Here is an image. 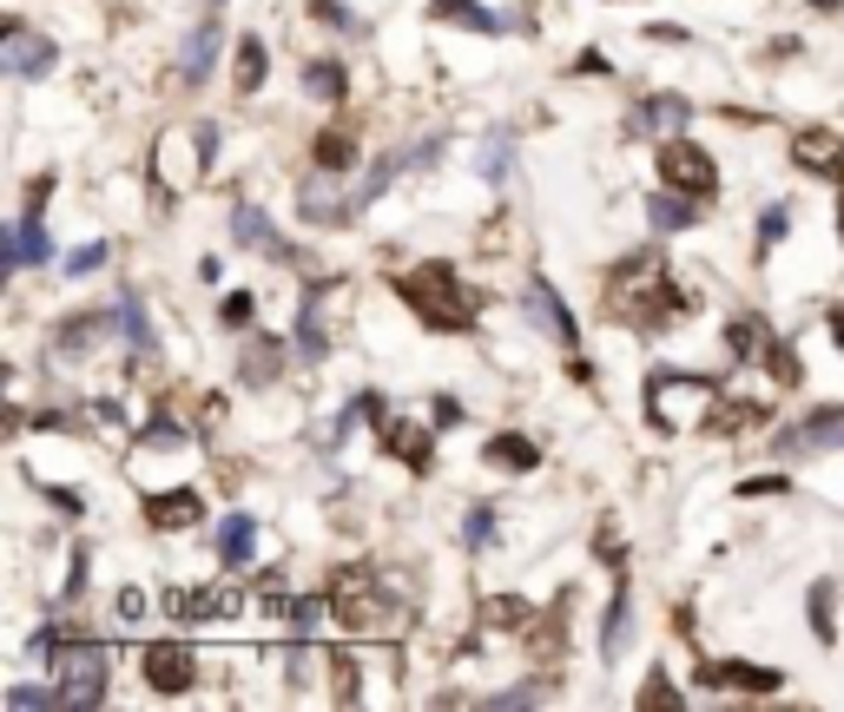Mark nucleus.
<instances>
[{"instance_id": "obj_1", "label": "nucleus", "mask_w": 844, "mask_h": 712, "mask_svg": "<svg viewBox=\"0 0 844 712\" xmlns=\"http://www.w3.org/2000/svg\"><path fill=\"white\" fill-rule=\"evenodd\" d=\"M396 291H403L409 310H416L423 324H436V330H469V324H475V310H469V297H462V284H456L449 264H423V271L396 277Z\"/></svg>"}, {"instance_id": "obj_2", "label": "nucleus", "mask_w": 844, "mask_h": 712, "mask_svg": "<svg viewBox=\"0 0 844 712\" xmlns=\"http://www.w3.org/2000/svg\"><path fill=\"white\" fill-rule=\"evenodd\" d=\"M53 673H59L66 706H99L106 700V673H112V647H99V640H59L53 647Z\"/></svg>"}, {"instance_id": "obj_3", "label": "nucleus", "mask_w": 844, "mask_h": 712, "mask_svg": "<svg viewBox=\"0 0 844 712\" xmlns=\"http://www.w3.org/2000/svg\"><path fill=\"white\" fill-rule=\"evenodd\" d=\"M713 383L706 376H654L647 383V409H654V423L660 429H687V423H700L706 409H713Z\"/></svg>"}, {"instance_id": "obj_4", "label": "nucleus", "mask_w": 844, "mask_h": 712, "mask_svg": "<svg viewBox=\"0 0 844 712\" xmlns=\"http://www.w3.org/2000/svg\"><path fill=\"white\" fill-rule=\"evenodd\" d=\"M825 449H844V409L838 403H819V409H805L799 423H786V429L772 436V456H779V462L825 456Z\"/></svg>"}, {"instance_id": "obj_5", "label": "nucleus", "mask_w": 844, "mask_h": 712, "mask_svg": "<svg viewBox=\"0 0 844 712\" xmlns=\"http://www.w3.org/2000/svg\"><path fill=\"white\" fill-rule=\"evenodd\" d=\"M660 178H667L673 191H687V198H713V191H720V165H713L700 145H687V139H667V145H660Z\"/></svg>"}, {"instance_id": "obj_6", "label": "nucleus", "mask_w": 844, "mask_h": 712, "mask_svg": "<svg viewBox=\"0 0 844 712\" xmlns=\"http://www.w3.org/2000/svg\"><path fill=\"white\" fill-rule=\"evenodd\" d=\"M337 614H343L350 634H396V607L376 601L370 574H343V581H337Z\"/></svg>"}, {"instance_id": "obj_7", "label": "nucleus", "mask_w": 844, "mask_h": 712, "mask_svg": "<svg viewBox=\"0 0 844 712\" xmlns=\"http://www.w3.org/2000/svg\"><path fill=\"white\" fill-rule=\"evenodd\" d=\"M158 607H165L172 621L211 627V621H231V614L244 607V594H238V588H165V594H158Z\"/></svg>"}, {"instance_id": "obj_8", "label": "nucleus", "mask_w": 844, "mask_h": 712, "mask_svg": "<svg viewBox=\"0 0 844 712\" xmlns=\"http://www.w3.org/2000/svg\"><path fill=\"white\" fill-rule=\"evenodd\" d=\"M53 59H59V46H53L46 33H26L20 20H7V46H0V66H7L13 79H40V73H53Z\"/></svg>"}, {"instance_id": "obj_9", "label": "nucleus", "mask_w": 844, "mask_h": 712, "mask_svg": "<svg viewBox=\"0 0 844 712\" xmlns=\"http://www.w3.org/2000/svg\"><path fill=\"white\" fill-rule=\"evenodd\" d=\"M522 304H528V317H535L555 343H568V350L581 343V324L568 317V304H561V291H555L548 277H528V297H522Z\"/></svg>"}, {"instance_id": "obj_10", "label": "nucleus", "mask_w": 844, "mask_h": 712, "mask_svg": "<svg viewBox=\"0 0 844 712\" xmlns=\"http://www.w3.org/2000/svg\"><path fill=\"white\" fill-rule=\"evenodd\" d=\"M191 680H198V667H191L185 647H172V640L145 647V687H152V693H185Z\"/></svg>"}, {"instance_id": "obj_11", "label": "nucleus", "mask_w": 844, "mask_h": 712, "mask_svg": "<svg viewBox=\"0 0 844 712\" xmlns=\"http://www.w3.org/2000/svg\"><path fill=\"white\" fill-rule=\"evenodd\" d=\"M106 330H119L106 304H99V310H79V317H66V324L53 330V357H86V350H92Z\"/></svg>"}, {"instance_id": "obj_12", "label": "nucleus", "mask_w": 844, "mask_h": 712, "mask_svg": "<svg viewBox=\"0 0 844 712\" xmlns=\"http://www.w3.org/2000/svg\"><path fill=\"white\" fill-rule=\"evenodd\" d=\"M700 680H706V687H726V693H779V687H786V673L753 667V660H720V667H706Z\"/></svg>"}, {"instance_id": "obj_13", "label": "nucleus", "mask_w": 844, "mask_h": 712, "mask_svg": "<svg viewBox=\"0 0 844 712\" xmlns=\"http://www.w3.org/2000/svg\"><path fill=\"white\" fill-rule=\"evenodd\" d=\"M231 231H238V238H244V244H251L257 258H271V264H284V258H291L284 231H277V224H271V218H264L257 205H238V211H231Z\"/></svg>"}, {"instance_id": "obj_14", "label": "nucleus", "mask_w": 844, "mask_h": 712, "mask_svg": "<svg viewBox=\"0 0 844 712\" xmlns=\"http://www.w3.org/2000/svg\"><path fill=\"white\" fill-rule=\"evenodd\" d=\"M792 158H799L805 172H838L844 165V139L838 132H825V125H805V132H792Z\"/></svg>"}, {"instance_id": "obj_15", "label": "nucleus", "mask_w": 844, "mask_h": 712, "mask_svg": "<svg viewBox=\"0 0 844 712\" xmlns=\"http://www.w3.org/2000/svg\"><path fill=\"white\" fill-rule=\"evenodd\" d=\"M687 119H693V112H687V99H673V92H654V99L634 112V132H660V139H680V132H687Z\"/></svg>"}, {"instance_id": "obj_16", "label": "nucleus", "mask_w": 844, "mask_h": 712, "mask_svg": "<svg viewBox=\"0 0 844 712\" xmlns=\"http://www.w3.org/2000/svg\"><path fill=\"white\" fill-rule=\"evenodd\" d=\"M482 462H489V469H502V475H522V469H535L541 456H535V442H528V436L502 429V436H489V442H482Z\"/></svg>"}, {"instance_id": "obj_17", "label": "nucleus", "mask_w": 844, "mask_h": 712, "mask_svg": "<svg viewBox=\"0 0 844 712\" xmlns=\"http://www.w3.org/2000/svg\"><path fill=\"white\" fill-rule=\"evenodd\" d=\"M198 515H205V502H198L191 489H172V495H152V502H145V522L165 528V535H172V528H191Z\"/></svg>"}, {"instance_id": "obj_18", "label": "nucleus", "mask_w": 844, "mask_h": 712, "mask_svg": "<svg viewBox=\"0 0 844 712\" xmlns=\"http://www.w3.org/2000/svg\"><path fill=\"white\" fill-rule=\"evenodd\" d=\"M238 376H244L251 390H271V383L284 376V343H277V337H257V343L244 350V363H238Z\"/></svg>"}, {"instance_id": "obj_19", "label": "nucleus", "mask_w": 844, "mask_h": 712, "mask_svg": "<svg viewBox=\"0 0 844 712\" xmlns=\"http://www.w3.org/2000/svg\"><path fill=\"white\" fill-rule=\"evenodd\" d=\"M383 442H390V456H403L409 469H429V462H436V442H429V429H416V423H383Z\"/></svg>"}, {"instance_id": "obj_20", "label": "nucleus", "mask_w": 844, "mask_h": 712, "mask_svg": "<svg viewBox=\"0 0 844 712\" xmlns=\"http://www.w3.org/2000/svg\"><path fill=\"white\" fill-rule=\"evenodd\" d=\"M218 40H224V33H218V13H211V20H205L191 40H185V53H178V73H185V79H205V73H211V59H218Z\"/></svg>"}, {"instance_id": "obj_21", "label": "nucleus", "mask_w": 844, "mask_h": 712, "mask_svg": "<svg viewBox=\"0 0 844 712\" xmlns=\"http://www.w3.org/2000/svg\"><path fill=\"white\" fill-rule=\"evenodd\" d=\"M403 165H416V145H409V152H390V158H376V172H370V178L357 185V198H350V211H363V205H376V198L390 191V178H396Z\"/></svg>"}, {"instance_id": "obj_22", "label": "nucleus", "mask_w": 844, "mask_h": 712, "mask_svg": "<svg viewBox=\"0 0 844 712\" xmlns=\"http://www.w3.org/2000/svg\"><path fill=\"white\" fill-rule=\"evenodd\" d=\"M647 218H654V231H687L700 218V205H687L680 191H654L647 198Z\"/></svg>"}, {"instance_id": "obj_23", "label": "nucleus", "mask_w": 844, "mask_h": 712, "mask_svg": "<svg viewBox=\"0 0 844 712\" xmlns=\"http://www.w3.org/2000/svg\"><path fill=\"white\" fill-rule=\"evenodd\" d=\"M112 324H119V337L132 343V350H152V324H145V304L125 291V297H112Z\"/></svg>"}, {"instance_id": "obj_24", "label": "nucleus", "mask_w": 844, "mask_h": 712, "mask_svg": "<svg viewBox=\"0 0 844 712\" xmlns=\"http://www.w3.org/2000/svg\"><path fill=\"white\" fill-rule=\"evenodd\" d=\"M251 535H257L251 515H224V522H218V555H224V568H244V561H251Z\"/></svg>"}, {"instance_id": "obj_25", "label": "nucleus", "mask_w": 844, "mask_h": 712, "mask_svg": "<svg viewBox=\"0 0 844 712\" xmlns=\"http://www.w3.org/2000/svg\"><path fill=\"white\" fill-rule=\"evenodd\" d=\"M53 258V244H46V231H40V211H26L20 224H13V264H46Z\"/></svg>"}, {"instance_id": "obj_26", "label": "nucleus", "mask_w": 844, "mask_h": 712, "mask_svg": "<svg viewBox=\"0 0 844 712\" xmlns=\"http://www.w3.org/2000/svg\"><path fill=\"white\" fill-rule=\"evenodd\" d=\"M297 350L317 363V357H330V337H324V324H317V284L304 291V310H297Z\"/></svg>"}, {"instance_id": "obj_27", "label": "nucleus", "mask_w": 844, "mask_h": 712, "mask_svg": "<svg viewBox=\"0 0 844 712\" xmlns=\"http://www.w3.org/2000/svg\"><path fill=\"white\" fill-rule=\"evenodd\" d=\"M726 343H733V357H746V363L772 350V337H766V324H759V317H733V324H726Z\"/></svg>"}, {"instance_id": "obj_28", "label": "nucleus", "mask_w": 844, "mask_h": 712, "mask_svg": "<svg viewBox=\"0 0 844 712\" xmlns=\"http://www.w3.org/2000/svg\"><path fill=\"white\" fill-rule=\"evenodd\" d=\"M343 86H350V79H343L337 59H310V66H304V92H310V99H343Z\"/></svg>"}, {"instance_id": "obj_29", "label": "nucleus", "mask_w": 844, "mask_h": 712, "mask_svg": "<svg viewBox=\"0 0 844 712\" xmlns=\"http://www.w3.org/2000/svg\"><path fill=\"white\" fill-rule=\"evenodd\" d=\"M482 621H489V627H502V634H515V627H528V621H535V607H528V601H515V594H495V601H482Z\"/></svg>"}, {"instance_id": "obj_30", "label": "nucleus", "mask_w": 844, "mask_h": 712, "mask_svg": "<svg viewBox=\"0 0 844 712\" xmlns=\"http://www.w3.org/2000/svg\"><path fill=\"white\" fill-rule=\"evenodd\" d=\"M627 614H634V594H627V588H614V607H607V634H601V654H607V660H621V647H627Z\"/></svg>"}, {"instance_id": "obj_31", "label": "nucleus", "mask_w": 844, "mask_h": 712, "mask_svg": "<svg viewBox=\"0 0 844 712\" xmlns=\"http://www.w3.org/2000/svg\"><path fill=\"white\" fill-rule=\"evenodd\" d=\"M436 20H462V26H475V33H502V20H495L489 7H475V0H436Z\"/></svg>"}, {"instance_id": "obj_32", "label": "nucleus", "mask_w": 844, "mask_h": 712, "mask_svg": "<svg viewBox=\"0 0 844 712\" xmlns=\"http://www.w3.org/2000/svg\"><path fill=\"white\" fill-rule=\"evenodd\" d=\"M264 66H271V59H264V40H238V92H244V99L264 86Z\"/></svg>"}, {"instance_id": "obj_33", "label": "nucleus", "mask_w": 844, "mask_h": 712, "mask_svg": "<svg viewBox=\"0 0 844 712\" xmlns=\"http://www.w3.org/2000/svg\"><path fill=\"white\" fill-rule=\"evenodd\" d=\"M310 158H317L324 172H343V165L357 158V145H350V132H317V139H310Z\"/></svg>"}, {"instance_id": "obj_34", "label": "nucleus", "mask_w": 844, "mask_h": 712, "mask_svg": "<svg viewBox=\"0 0 844 712\" xmlns=\"http://www.w3.org/2000/svg\"><path fill=\"white\" fill-rule=\"evenodd\" d=\"M766 357H772V376H779L786 390H799V383H805V363H799V350H792V343H772Z\"/></svg>"}, {"instance_id": "obj_35", "label": "nucleus", "mask_w": 844, "mask_h": 712, "mask_svg": "<svg viewBox=\"0 0 844 712\" xmlns=\"http://www.w3.org/2000/svg\"><path fill=\"white\" fill-rule=\"evenodd\" d=\"M462 541H469V548H489V541H495V508H489V502H482V508H469Z\"/></svg>"}, {"instance_id": "obj_36", "label": "nucleus", "mask_w": 844, "mask_h": 712, "mask_svg": "<svg viewBox=\"0 0 844 712\" xmlns=\"http://www.w3.org/2000/svg\"><path fill=\"white\" fill-rule=\"evenodd\" d=\"M7 706H66L59 687H7Z\"/></svg>"}, {"instance_id": "obj_37", "label": "nucleus", "mask_w": 844, "mask_h": 712, "mask_svg": "<svg viewBox=\"0 0 844 712\" xmlns=\"http://www.w3.org/2000/svg\"><path fill=\"white\" fill-rule=\"evenodd\" d=\"M812 627H819V640H832L838 627H832V581H819L812 588Z\"/></svg>"}, {"instance_id": "obj_38", "label": "nucleus", "mask_w": 844, "mask_h": 712, "mask_svg": "<svg viewBox=\"0 0 844 712\" xmlns=\"http://www.w3.org/2000/svg\"><path fill=\"white\" fill-rule=\"evenodd\" d=\"M508 165H515V145H508V139H489V152H482V172H489V178H508Z\"/></svg>"}, {"instance_id": "obj_39", "label": "nucleus", "mask_w": 844, "mask_h": 712, "mask_svg": "<svg viewBox=\"0 0 844 712\" xmlns=\"http://www.w3.org/2000/svg\"><path fill=\"white\" fill-rule=\"evenodd\" d=\"M106 251H112V244H99V238H92V244H79V251L66 258V271H73V277H86V271H99V264H106Z\"/></svg>"}, {"instance_id": "obj_40", "label": "nucleus", "mask_w": 844, "mask_h": 712, "mask_svg": "<svg viewBox=\"0 0 844 712\" xmlns=\"http://www.w3.org/2000/svg\"><path fill=\"white\" fill-rule=\"evenodd\" d=\"M251 317H257V297H251V291H231V297H224V324H231V330H244Z\"/></svg>"}, {"instance_id": "obj_41", "label": "nucleus", "mask_w": 844, "mask_h": 712, "mask_svg": "<svg viewBox=\"0 0 844 712\" xmlns=\"http://www.w3.org/2000/svg\"><path fill=\"white\" fill-rule=\"evenodd\" d=\"M779 238H786V205H772V211L759 218V258H766V251H772Z\"/></svg>"}, {"instance_id": "obj_42", "label": "nucleus", "mask_w": 844, "mask_h": 712, "mask_svg": "<svg viewBox=\"0 0 844 712\" xmlns=\"http://www.w3.org/2000/svg\"><path fill=\"white\" fill-rule=\"evenodd\" d=\"M145 442H152V449H178V442H185V429H178V423H165V416H152V423H145Z\"/></svg>"}, {"instance_id": "obj_43", "label": "nucleus", "mask_w": 844, "mask_h": 712, "mask_svg": "<svg viewBox=\"0 0 844 712\" xmlns=\"http://www.w3.org/2000/svg\"><path fill=\"white\" fill-rule=\"evenodd\" d=\"M541 700H548V687H535V680H528V687H508V693H495L489 706H541Z\"/></svg>"}, {"instance_id": "obj_44", "label": "nucleus", "mask_w": 844, "mask_h": 712, "mask_svg": "<svg viewBox=\"0 0 844 712\" xmlns=\"http://www.w3.org/2000/svg\"><path fill=\"white\" fill-rule=\"evenodd\" d=\"M786 489H792L786 475H753V482H739V495H746V502H759V495H786Z\"/></svg>"}, {"instance_id": "obj_45", "label": "nucleus", "mask_w": 844, "mask_h": 712, "mask_svg": "<svg viewBox=\"0 0 844 712\" xmlns=\"http://www.w3.org/2000/svg\"><path fill=\"white\" fill-rule=\"evenodd\" d=\"M310 13H324V20H330V26H357V13H343V7H337V0H310Z\"/></svg>"}, {"instance_id": "obj_46", "label": "nucleus", "mask_w": 844, "mask_h": 712, "mask_svg": "<svg viewBox=\"0 0 844 712\" xmlns=\"http://www.w3.org/2000/svg\"><path fill=\"white\" fill-rule=\"evenodd\" d=\"M46 502H53V508H59V515H66V522H73V515H79V495H73V489H46Z\"/></svg>"}, {"instance_id": "obj_47", "label": "nucleus", "mask_w": 844, "mask_h": 712, "mask_svg": "<svg viewBox=\"0 0 844 712\" xmlns=\"http://www.w3.org/2000/svg\"><path fill=\"white\" fill-rule=\"evenodd\" d=\"M647 40H660V46H680V40H687V26H667V20H660V26H647Z\"/></svg>"}, {"instance_id": "obj_48", "label": "nucleus", "mask_w": 844, "mask_h": 712, "mask_svg": "<svg viewBox=\"0 0 844 712\" xmlns=\"http://www.w3.org/2000/svg\"><path fill=\"white\" fill-rule=\"evenodd\" d=\"M429 409H436V423H462V403H456V396H436Z\"/></svg>"}, {"instance_id": "obj_49", "label": "nucleus", "mask_w": 844, "mask_h": 712, "mask_svg": "<svg viewBox=\"0 0 844 712\" xmlns=\"http://www.w3.org/2000/svg\"><path fill=\"white\" fill-rule=\"evenodd\" d=\"M33 429H73V416H66V409H40Z\"/></svg>"}, {"instance_id": "obj_50", "label": "nucleus", "mask_w": 844, "mask_h": 712, "mask_svg": "<svg viewBox=\"0 0 844 712\" xmlns=\"http://www.w3.org/2000/svg\"><path fill=\"white\" fill-rule=\"evenodd\" d=\"M119 614H125V621H139V614H145V594H139V588H125V594H119Z\"/></svg>"}, {"instance_id": "obj_51", "label": "nucleus", "mask_w": 844, "mask_h": 712, "mask_svg": "<svg viewBox=\"0 0 844 712\" xmlns=\"http://www.w3.org/2000/svg\"><path fill=\"white\" fill-rule=\"evenodd\" d=\"M640 706H673V687H667V680H654V687L640 693Z\"/></svg>"}, {"instance_id": "obj_52", "label": "nucleus", "mask_w": 844, "mask_h": 712, "mask_svg": "<svg viewBox=\"0 0 844 712\" xmlns=\"http://www.w3.org/2000/svg\"><path fill=\"white\" fill-rule=\"evenodd\" d=\"M832 337L844 343V310H832Z\"/></svg>"}, {"instance_id": "obj_53", "label": "nucleus", "mask_w": 844, "mask_h": 712, "mask_svg": "<svg viewBox=\"0 0 844 712\" xmlns=\"http://www.w3.org/2000/svg\"><path fill=\"white\" fill-rule=\"evenodd\" d=\"M812 7H819V13H832V7H844V0H812Z\"/></svg>"}, {"instance_id": "obj_54", "label": "nucleus", "mask_w": 844, "mask_h": 712, "mask_svg": "<svg viewBox=\"0 0 844 712\" xmlns=\"http://www.w3.org/2000/svg\"><path fill=\"white\" fill-rule=\"evenodd\" d=\"M838 231H844V198H838Z\"/></svg>"}, {"instance_id": "obj_55", "label": "nucleus", "mask_w": 844, "mask_h": 712, "mask_svg": "<svg viewBox=\"0 0 844 712\" xmlns=\"http://www.w3.org/2000/svg\"><path fill=\"white\" fill-rule=\"evenodd\" d=\"M838 178H844V165H838Z\"/></svg>"}]
</instances>
